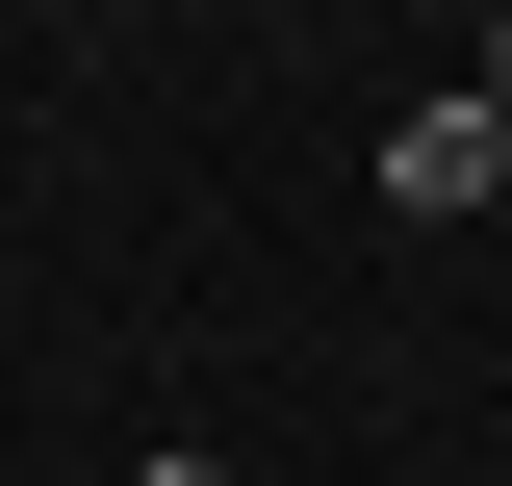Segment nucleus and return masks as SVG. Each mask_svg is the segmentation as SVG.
<instances>
[{
    "label": "nucleus",
    "instance_id": "1",
    "mask_svg": "<svg viewBox=\"0 0 512 486\" xmlns=\"http://www.w3.org/2000/svg\"><path fill=\"white\" fill-rule=\"evenodd\" d=\"M384 205H410V231H461V205H512V103H487V77H436V103L384 128Z\"/></svg>",
    "mask_w": 512,
    "mask_h": 486
},
{
    "label": "nucleus",
    "instance_id": "2",
    "mask_svg": "<svg viewBox=\"0 0 512 486\" xmlns=\"http://www.w3.org/2000/svg\"><path fill=\"white\" fill-rule=\"evenodd\" d=\"M128 486H231V461H128Z\"/></svg>",
    "mask_w": 512,
    "mask_h": 486
},
{
    "label": "nucleus",
    "instance_id": "3",
    "mask_svg": "<svg viewBox=\"0 0 512 486\" xmlns=\"http://www.w3.org/2000/svg\"><path fill=\"white\" fill-rule=\"evenodd\" d=\"M487 103H512V26H487Z\"/></svg>",
    "mask_w": 512,
    "mask_h": 486
}]
</instances>
